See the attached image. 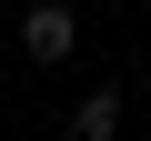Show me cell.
Returning a JSON list of instances; mask_svg holds the SVG:
<instances>
[{"instance_id": "6da1fadb", "label": "cell", "mask_w": 151, "mask_h": 141, "mask_svg": "<svg viewBox=\"0 0 151 141\" xmlns=\"http://www.w3.org/2000/svg\"><path fill=\"white\" fill-rule=\"evenodd\" d=\"M20 50H30L40 70L81 50V20H70V0H30V10H20Z\"/></svg>"}, {"instance_id": "7a4b0ae2", "label": "cell", "mask_w": 151, "mask_h": 141, "mask_svg": "<svg viewBox=\"0 0 151 141\" xmlns=\"http://www.w3.org/2000/svg\"><path fill=\"white\" fill-rule=\"evenodd\" d=\"M60 141H121V81H101L81 111H70V121H60Z\"/></svg>"}]
</instances>
